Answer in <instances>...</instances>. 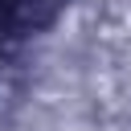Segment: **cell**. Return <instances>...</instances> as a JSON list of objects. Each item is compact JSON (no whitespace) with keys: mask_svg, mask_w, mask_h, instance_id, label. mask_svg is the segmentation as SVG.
<instances>
[{"mask_svg":"<svg viewBox=\"0 0 131 131\" xmlns=\"http://www.w3.org/2000/svg\"><path fill=\"white\" fill-rule=\"evenodd\" d=\"M61 0H0V29L4 33H33L41 29L53 12H57Z\"/></svg>","mask_w":131,"mask_h":131,"instance_id":"1","label":"cell"}]
</instances>
